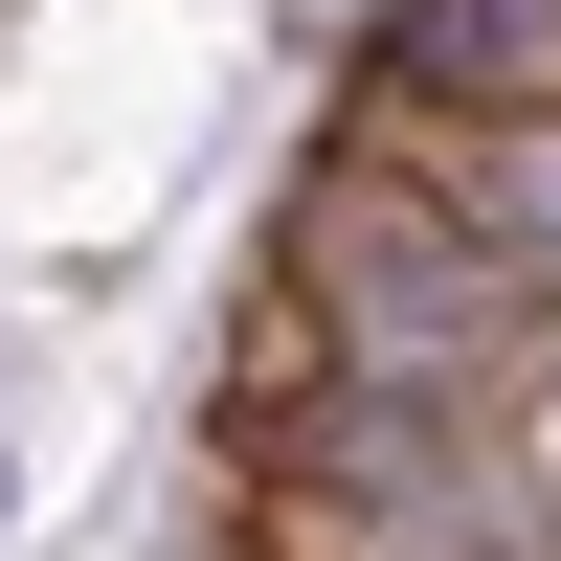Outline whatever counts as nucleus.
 Instances as JSON below:
<instances>
[{"label": "nucleus", "mask_w": 561, "mask_h": 561, "mask_svg": "<svg viewBox=\"0 0 561 561\" xmlns=\"http://www.w3.org/2000/svg\"><path fill=\"white\" fill-rule=\"evenodd\" d=\"M293 293L337 314V359H359L382 404H427V382H472V359H494L517 270H494V225L404 203V180H314V203H293Z\"/></svg>", "instance_id": "f257e3e1"}, {"label": "nucleus", "mask_w": 561, "mask_h": 561, "mask_svg": "<svg viewBox=\"0 0 561 561\" xmlns=\"http://www.w3.org/2000/svg\"><path fill=\"white\" fill-rule=\"evenodd\" d=\"M404 68L427 90H539L561 68V0H404Z\"/></svg>", "instance_id": "f03ea898"}, {"label": "nucleus", "mask_w": 561, "mask_h": 561, "mask_svg": "<svg viewBox=\"0 0 561 561\" xmlns=\"http://www.w3.org/2000/svg\"><path fill=\"white\" fill-rule=\"evenodd\" d=\"M494 248H561V135H517V180H494Z\"/></svg>", "instance_id": "7ed1b4c3"}]
</instances>
